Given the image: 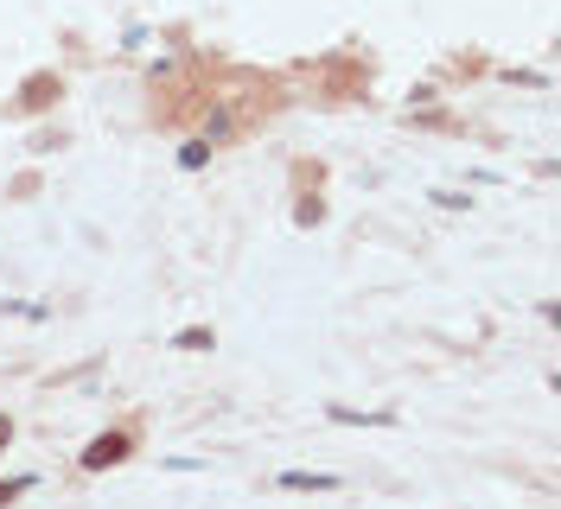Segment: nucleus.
I'll list each match as a JSON object with an SVG mask.
<instances>
[{"instance_id":"1","label":"nucleus","mask_w":561,"mask_h":509,"mask_svg":"<svg viewBox=\"0 0 561 509\" xmlns=\"http://www.w3.org/2000/svg\"><path fill=\"white\" fill-rule=\"evenodd\" d=\"M122 452H128V446H122V440H115V433H108V440H96V446H90V452H83V459H90V465L103 472V465H115Z\"/></svg>"}]
</instances>
